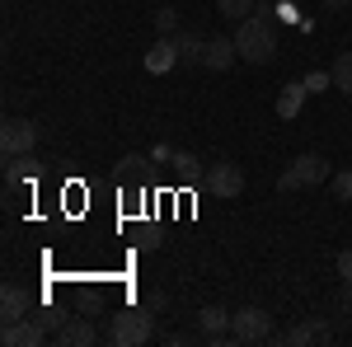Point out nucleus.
<instances>
[{
  "instance_id": "24",
  "label": "nucleus",
  "mask_w": 352,
  "mask_h": 347,
  "mask_svg": "<svg viewBox=\"0 0 352 347\" xmlns=\"http://www.w3.org/2000/svg\"><path fill=\"white\" fill-rule=\"evenodd\" d=\"M338 277H343V282H352V249H343V254H338Z\"/></svg>"
},
{
  "instance_id": "19",
  "label": "nucleus",
  "mask_w": 352,
  "mask_h": 347,
  "mask_svg": "<svg viewBox=\"0 0 352 347\" xmlns=\"http://www.w3.org/2000/svg\"><path fill=\"white\" fill-rule=\"evenodd\" d=\"M169 169H174L179 179H197V155H188V150H174V160H169Z\"/></svg>"
},
{
  "instance_id": "20",
  "label": "nucleus",
  "mask_w": 352,
  "mask_h": 347,
  "mask_svg": "<svg viewBox=\"0 0 352 347\" xmlns=\"http://www.w3.org/2000/svg\"><path fill=\"white\" fill-rule=\"evenodd\" d=\"M329 188H333L338 202H352V169H338V174L329 179Z\"/></svg>"
},
{
  "instance_id": "2",
  "label": "nucleus",
  "mask_w": 352,
  "mask_h": 347,
  "mask_svg": "<svg viewBox=\"0 0 352 347\" xmlns=\"http://www.w3.org/2000/svg\"><path fill=\"white\" fill-rule=\"evenodd\" d=\"M155 338V315L141 305V310H118L113 315V328H109V343L118 347H141Z\"/></svg>"
},
{
  "instance_id": "23",
  "label": "nucleus",
  "mask_w": 352,
  "mask_h": 347,
  "mask_svg": "<svg viewBox=\"0 0 352 347\" xmlns=\"http://www.w3.org/2000/svg\"><path fill=\"white\" fill-rule=\"evenodd\" d=\"M146 164H151V155H122V160H118V169H122V174H141Z\"/></svg>"
},
{
  "instance_id": "3",
  "label": "nucleus",
  "mask_w": 352,
  "mask_h": 347,
  "mask_svg": "<svg viewBox=\"0 0 352 347\" xmlns=\"http://www.w3.org/2000/svg\"><path fill=\"white\" fill-rule=\"evenodd\" d=\"M324 179H329V160L315 155V150H305V155H296L292 169L277 179V188H282V192H296V188H320Z\"/></svg>"
},
{
  "instance_id": "22",
  "label": "nucleus",
  "mask_w": 352,
  "mask_h": 347,
  "mask_svg": "<svg viewBox=\"0 0 352 347\" xmlns=\"http://www.w3.org/2000/svg\"><path fill=\"white\" fill-rule=\"evenodd\" d=\"M300 85H305L310 94H324L329 85H333V76H329V71H310V76H305V80H300Z\"/></svg>"
},
{
  "instance_id": "12",
  "label": "nucleus",
  "mask_w": 352,
  "mask_h": 347,
  "mask_svg": "<svg viewBox=\"0 0 352 347\" xmlns=\"http://www.w3.org/2000/svg\"><path fill=\"white\" fill-rule=\"evenodd\" d=\"M197 324H202V338H212V343H230V310L207 305V310L197 315Z\"/></svg>"
},
{
  "instance_id": "13",
  "label": "nucleus",
  "mask_w": 352,
  "mask_h": 347,
  "mask_svg": "<svg viewBox=\"0 0 352 347\" xmlns=\"http://www.w3.org/2000/svg\"><path fill=\"white\" fill-rule=\"evenodd\" d=\"M56 343L61 347H89V343H99V333H94L89 320H66L56 328Z\"/></svg>"
},
{
  "instance_id": "7",
  "label": "nucleus",
  "mask_w": 352,
  "mask_h": 347,
  "mask_svg": "<svg viewBox=\"0 0 352 347\" xmlns=\"http://www.w3.org/2000/svg\"><path fill=\"white\" fill-rule=\"evenodd\" d=\"M202 183L212 188L217 197H240V192H244V169H240V164H230V160H221Z\"/></svg>"
},
{
  "instance_id": "18",
  "label": "nucleus",
  "mask_w": 352,
  "mask_h": 347,
  "mask_svg": "<svg viewBox=\"0 0 352 347\" xmlns=\"http://www.w3.org/2000/svg\"><path fill=\"white\" fill-rule=\"evenodd\" d=\"M254 10H258V0H217V14L235 19V24H240V19H249Z\"/></svg>"
},
{
  "instance_id": "9",
  "label": "nucleus",
  "mask_w": 352,
  "mask_h": 347,
  "mask_svg": "<svg viewBox=\"0 0 352 347\" xmlns=\"http://www.w3.org/2000/svg\"><path fill=\"white\" fill-rule=\"evenodd\" d=\"M174 61H179V38H155L151 47H146V71L151 76H164V71H174Z\"/></svg>"
},
{
  "instance_id": "10",
  "label": "nucleus",
  "mask_w": 352,
  "mask_h": 347,
  "mask_svg": "<svg viewBox=\"0 0 352 347\" xmlns=\"http://www.w3.org/2000/svg\"><path fill=\"white\" fill-rule=\"evenodd\" d=\"M28 310H33V300H28V291L10 282V287L0 291V320H5V324H19V320H28Z\"/></svg>"
},
{
  "instance_id": "6",
  "label": "nucleus",
  "mask_w": 352,
  "mask_h": 347,
  "mask_svg": "<svg viewBox=\"0 0 352 347\" xmlns=\"http://www.w3.org/2000/svg\"><path fill=\"white\" fill-rule=\"evenodd\" d=\"M47 333H52V328L33 315V320L5 324V328H0V343H5V347H43V343H47Z\"/></svg>"
},
{
  "instance_id": "11",
  "label": "nucleus",
  "mask_w": 352,
  "mask_h": 347,
  "mask_svg": "<svg viewBox=\"0 0 352 347\" xmlns=\"http://www.w3.org/2000/svg\"><path fill=\"white\" fill-rule=\"evenodd\" d=\"M240 61V47H235V38H207V71H230Z\"/></svg>"
},
{
  "instance_id": "1",
  "label": "nucleus",
  "mask_w": 352,
  "mask_h": 347,
  "mask_svg": "<svg viewBox=\"0 0 352 347\" xmlns=\"http://www.w3.org/2000/svg\"><path fill=\"white\" fill-rule=\"evenodd\" d=\"M235 47H240V61L268 66L272 56H277V33H272V24L263 14H249V19H240V28H235Z\"/></svg>"
},
{
  "instance_id": "21",
  "label": "nucleus",
  "mask_w": 352,
  "mask_h": 347,
  "mask_svg": "<svg viewBox=\"0 0 352 347\" xmlns=\"http://www.w3.org/2000/svg\"><path fill=\"white\" fill-rule=\"evenodd\" d=\"M155 28H160L164 38H174V33H179V10H169V5L155 10Z\"/></svg>"
},
{
  "instance_id": "8",
  "label": "nucleus",
  "mask_w": 352,
  "mask_h": 347,
  "mask_svg": "<svg viewBox=\"0 0 352 347\" xmlns=\"http://www.w3.org/2000/svg\"><path fill=\"white\" fill-rule=\"evenodd\" d=\"M329 333H333L329 320H305V324H292L287 333H272V338L287 347H310V343H320V338H329Z\"/></svg>"
},
{
  "instance_id": "14",
  "label": "nucleus",
  "mask_w": 352,
  "mask_h": 347,
  "mask_svg": "<svg viewBox=\"0 0 352 347\" xmlns=\"http://www.w3.org/2000/svg\"><path fill=\"white\" fill-rule=\"evenodd\" d=\"M305 85L300 80H292V85H282V94H277V117L282 122H292V117H300V108H305Z\"/></svg>"
},
{
  "instance_id": "26",
  "label": "nucleus",
  "mask_w": 352,
  "mask_h": 347,
  "mask_svg": "<svg viewBox=\"0 0 352 347\" xmlns=\"http://www.w3.org/2000/svg\"><path fill=\"white\" fill-rule=\"evenodd\" d=\"M38 320H43V324H47V328H52V333H56V328H61V324H66V315H56V310H43V315H38Z\"/></svg>"
},
{
  "instance_id": "5",
  "label": "nucleus",
  "mask_w": 352,
  "mask_h": 347,
  "mask_svg": "<svg viewBox=\"0 0 352 347\" xmlns=\"http://www.w3.org/2000/svg\"><path fill=\"white\" fill-rule=\"evenodd\" d=\"M33 146H38V122H28V117L0 122V150L5 155H33Z\"/></svg>"
},
{
  "instance_id": "25",
  "label": "nucleus",
  "mask_w": 352,
  "mask_h": 347,
  "mask_svg": "<svg viewBox=\"0 0 352 347\" xmlns=\"http://www.w3.org/2000/svg\"><path fill=\"white\" fill-rule=\"evenodd\" d=\"M164 305H169V295H164V291H151V295H146V310H151V315H160Z\"/></svg>"
},
{
  "instance_id": "27",
  "label": "nucleus",
  "mask_w": 352,
  "mask_h": 347,
  "mask_svg": "<svg viewBox=\"0 0 352 347\" xmlns=\"http://www.w3.org/2000/svg\"><path fill=\"white\" fill-rule=\"evenodd\" d=\"M151 160H155V164H169V160H174V150H169V146H155V150H151Z\"/></svg>"
},
{
  "instance_id": "17",
  "label": "nucleus",
  "mask_w": 352,
  "mask_h": 347,
  "mask_svg": "<svg viewBox=\"0 0 352 347\" xmlns=\"http://www.w3.org/2000/svg\"><path fill=\"white\" fill-rule=\"evenodd\" d=\"M329 76H333V89H343V94H352V52H338V56H333Z\"/></svg>"
},
{
  "instance_id": "4",
  "label": "nucleus",
  "mask_w": 352,
  "mask_h": 347,
  "mask_svg": "<svg viewBox=\"0 0 352 347\" xmlns=\"http://www.w3.org/2000/svg\"><path fill=\"white\" fill-rule=\"evenodd\" d=\"M230 343H272L268 310H258V305L235 310V315H230Z\"/></svg>"
},
{
  "instance_id": "29",
  "label": "nucleus",
  "mask_w": 352,
  "mask_h": 347,
  "mask_svg": "<svg viewBox=\"0 0 352 347\" xmlns=\"http://www.w3.org/2000/svg\"><path fill=\"white\" fill-rule=\"evenodd\" d=\"M343 287H348V291H343V305H352V282H343Z\"/></svg>"
},
{
  "instance_id": "15",
  "label": "nucleus",
  "mask_w": 352,
  "mask_h": 347,
  "mask_svg": "<svg viewBox=\"0 0 352 347\" xmlns=\"http://www.w3.org/2000/svg\"><path fill=\"white\" fill-rule=\"evenodd\" d=\"M174 38H179V61H188V66L207 61V38L202 33H174Z\"/></svg>"
},
{
  "instance_id": "28",
  "label": "nucleus",
  "mask_w": 352,
  "mask_h": 347,
  "mask_svg": "<svg viewBox=\"0 0 352 347\" xmlns=\"http://www.w3.org/2000/svg\"><path fill=\"white\" fill-rule=\"evenodd\" d=\"M352 0H324V10H348Z\"/></svg>"
},
{
  "instance_id": "16",
  "label": "nucleus",
  "mask_w": 352,
  "mask_h": 347,
  "mask_svg": "<svg viewBox=\"0 0 352 347\" xmlns=\"http://www.w3.org/2000/svg\"><path fill=\"white\" fill-rule=\"evenodd\" d=\"M5 183L10 188H19L24 179H33V155H5Z\"/></svg>"
}]
</instances>
